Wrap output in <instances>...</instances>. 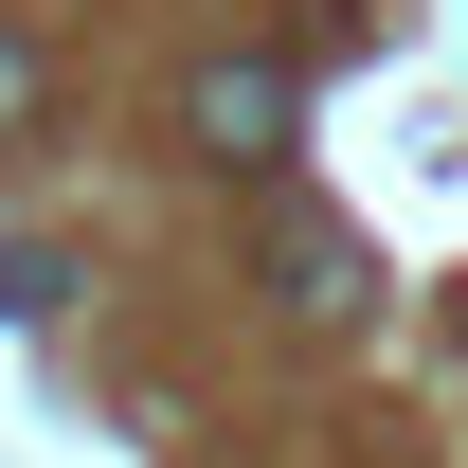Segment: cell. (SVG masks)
<instances>
[{
	"label": "cell",
	"mask_w": 468,
	"mask_h": 468,
	"mask_svg": "<svg viewBox=\"0 0 468 468\" xmlns=\"http://www.w3.org/2000/svg\"><path fill=\"white\" fill-rule=\"evenodd\" d=\"M289 72H252V55H217V72H198V144H217V163H252V180H271V163H289Z\"/></svg>",
	"instance_id": "6da1fadb"
},
{
	"label": "cell",
	"mask_w": 468,
	"mask_h": 468,
	"mask_svg": "<svg viewBox=\"0 0 468 468\" xmlns=\"http://www.w3.org/2000/svg\"><path fill=\"white\" fill-rule=\"evenodd\" d=\"M55 306H72V252L55 234H0V324H55Z\"/></svg>",
	"instance_id": "3957f363"
},
{
	"label": "cell",
	"mask_w": 468,
	"mask_h": 468,
	"mask_svg": "<svg viewBox=\"0 0 468 468\" xmlns=\"http://www.w3.org/2000/svg\"><path fill=\"white\" fill-rule=\"evenodd\" d=\"M271 271H289V306H360V234L343 217H271Z\"/></svg>",
	"instance_id": "7a4b0ae2"
},
{
	"label": "cell",
	"mask_w": 468,
	"mask_h": 468,
	"mask_svg": "<svg viewBox=\"0 0 468 468\" xmlns=\"http://www.w3.org/2000/svg\"><path fill=\"white\" fill-rule=\"evenodd\" d=\"M18 90H37V72H18V37H0V109H18Z\"/></svg>",
	"instance_id": "277c9868"
}]
</instances>
